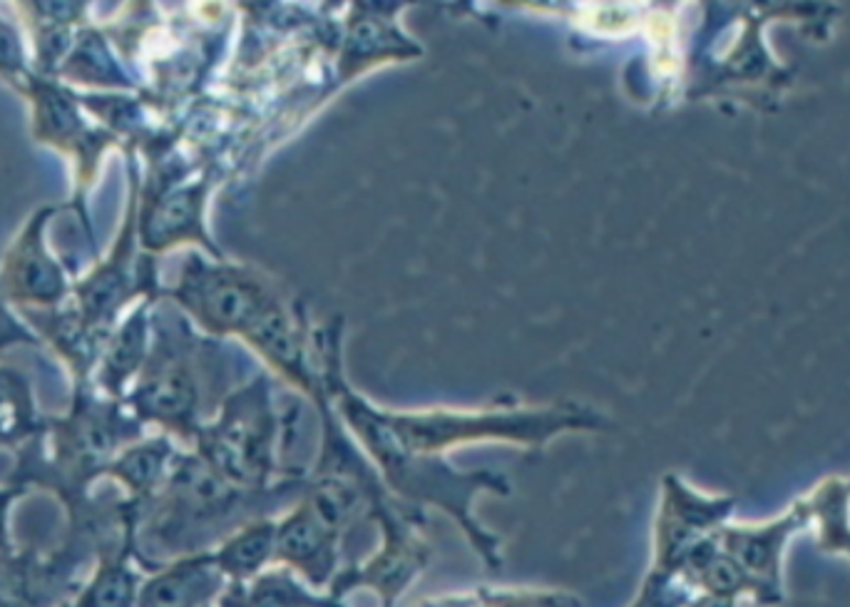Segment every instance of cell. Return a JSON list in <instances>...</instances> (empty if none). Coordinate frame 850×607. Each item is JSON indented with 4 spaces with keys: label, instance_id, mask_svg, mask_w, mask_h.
Wrapping results in <instances>:
<instances>
[{
    "label": "cell",
    "instance_id": "277c9868",
    "mask_svg": "<svg viewBox=\"0 0 850 607\" xmlns=\"http://www.w3.org/2000/svg\"><path fill=\"white\" fill-rule=\"evenodd\" d=\"M31 391L13 371L0 369V444H11L33 428Z\"/></svg>",
    "mask_w": 850,
    "mask_h": 607
},
{
    "label": "cell",
    "instance_id": "8992f818",
    "mask_svg": "<svg viewBox=\"0 0 850 607\" xmlns=\"http://www.w3.org/2000/svg\"><path fill=\"white\" fill-rule=\"evenodd\" d=\"M164 458H168V448L162 444H148V446H135L122 454L115 461V476L125 481L130 488H148L154 481L164 466Z\"/></svg>",
    "mask_w": 850,
    "mask_h": 607
},
{
    "label": "cell",
    "instance_id": "ba28073f",
    "mask_svg": "<svg viewBox=\"0 0 850 607\" xmlns=\"http://www.w3.org/2000/svg\"><path fill=\"white\" fill-rule=\"evenodd\" d=\"M37 595L28 567L0 557V607H35Z\"/></svg>",
    "mask_w": 850,
    "mask_h": 607
},
{
    "label": "cell",
    "instance_id": "52a82bcc",
    "mask_svg": "<svg viewBox=\"0 0 850 607\" xmlns=\"http://www.w3.org/2000/svg\"><path fill=\"white\" fill-rule=\"evenodd\" d=\"M142 347V331L137 327V319H132L130 324L125 327L120 339L115 341V347L110 351V356L105 361V384L115 388L117 384H122V379L130 374L135 369L137 361H140V349Z\"/></svg>",
    "mask_w": 850,
    "mask_h": 607
},
{
    "label": "cell",
    "instance_id": "9c48e42d",
    "mask_svg": "<svg viewBox=\"0 0 850 607\" xmlns=\"http://www.w3.org/2000/svg\"><path fill=\"white\" fill-rule=\"evenodd\" d=\"M269 545V531H251L249 535L239 537L227 553H224V565L232 571H251L257 565Z\"/></svg>",
    "mask_w": 850,
    "mask_h": 607
},
{
    "label": "cell",
    "instance_id": "6da1fadb",
    "mask_svg": "<svg viewBox=\"0 0 850 607\" xmlns=\"http://www.w3.org/2000/svg\"><path fill=\"white\" fill-rule=\"evenodd\" d=\"M6 287L13 299L51 303L65 294V277L43 247L41 224H33L15 244L6 264Z\"/></svg>",
    "mask_w": 850,
    "mask_h": 607
},
{
    "label": "cell",
    "instance_id": "7a4b0ae2",
    "mask_svg": "<svg viewBox=\"0 0 850 607\" xmlns=\"http://www.w3.org/2000/svg\"><path fill=\"white\" fill-rule=\"evenodd\" d=\"M135 404L150 418L177 420L190 414L194 391L190 379L180 369H162L142 381V386L135 394Z\"/></svg>",
    "mask_w": 850,
    "mask_h": 607
},
{
    "label": "cell",
    "instance_id": "8fae6325",
    "mask_svg": "<svg viewBox=\"0 0 850 607\" xmlns=\"http://www.w3.org/2000/svg\"><path fill=\"white\" fill-rule=\"evenodd\" d=\"M6 545V521H3V508H0V551Z\"/></svg>",
    "mask_w": 850,
    "mask_h": 607
},
{
    "label": "cell",
    "instance_id": "5b68a950",
    "mask_svg": "<svg viewBox=\"0 0 850 607\" xmlns=\"http://www.w3.org/2000/svg\"><path fill=\"white\" fill-rule=\"evenodd\" d=\"M137 603V581L127 565L103 567L90 587L83 593L77 607H132Z\"/></svg>",
    "mask_w": 850,
    "mask_h": 607
},
{
    "label": "cell",
    "instance_id": "3957f363",
    "mask_svg": "<svg viewBox=\"0 0 850 607\" xmlns=\"http://www.w3.org/2000/svg\"><path fill=\"white\" fill-rule=\"evenodd\" d=\"M209 577L202 565H180L160 575L140 595L142 607H192L207 595Z\"/></svg>",
    "mask_w": 850,
    "mask_h": 607
},
{
    "label": "cell",
    "instance_id": "30bf717a",
    "mask_svg": "<svg viewBox=\"0 0 850 607\" xmlns=\"http://www.w3.org/2000/svg\"><path fill=\"white\" fill-rule=\"evenodd\" d=\"M283 547H287L289 553L294 555H304V553H311L316 547V531L314 525L306 523V521H294L289 525V531L283 533Z\"/></svg>",
    "mask_w": 850,
    "mask_h": 607
}]
</instances>
